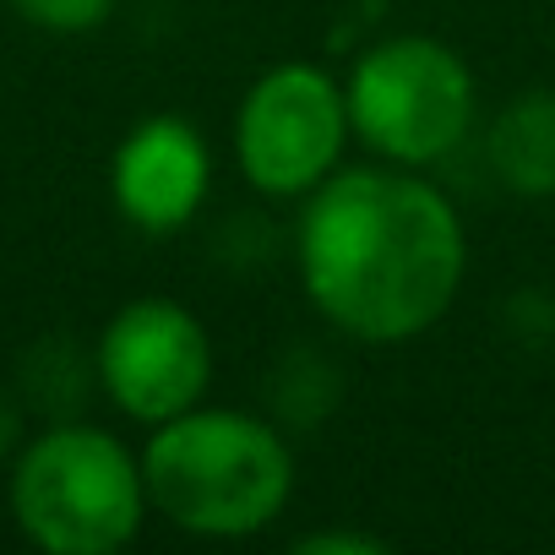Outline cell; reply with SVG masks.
<instances>
[{"label":"cell","instance_id":"6da1fadb","mask_svg":"<svg viewBox=\"0 0 555 555\" xmlns=\"http://www.w3.org/2000/svg\"><path fill=\"white\" fill-rule=\"evenodd\" d=\"M295 267L327 327L360 344L430 333L468 272V234L420 169H338L295 223Z\"/></svg>","mask_w":555,"mask_h":555},{"label":"cell","instance_id":"7a4b0ae2","mask_svg":"<svg viewBox=\"0 0 555 555\" xmlns=\"http://www.w3.org/2000/svg\"><path fill=\"white\" fill-rule=\"evenodd\" d=\"M147 506L196 539H245L284 517L295 495V452L284 430L245 414L196 403L153 425L142 447Z\"/></svg>","mask_w":555,"mask_h":555},{"label":"cell","instance_id":"3957f363","mask_svg":"<svg viewBox=\"0 0 555 555\" xmlns=\"http://www.w3.org/2000/svg\"><path fill=\"white\" fill-rule=\"evenodd\" d=\"M12 517L44 555H115L142 533V457L104 425L50 420L12 457Z\"/></svg>","mask_w":555,"mask_h":555},{"label":"cell","instance_id":"277c9868","mask_svg":"<svg viewBox=\"0 0 555 555\" xmlns=\"http://www.w3.org/2000/svg\"><path fill=\"white\" fill-rule=\"evenodd\" d=\"M344 99L354 137L398 169H430L452 158L479 115V93L463 55L425 34L371 44L349 66Z\"/></svg>","mask_w":555,"mask_h":555},{"label":"cell","instance_id":"5b68a950","mask_svg":"<svg viewBox=\"0 0 555 555\" xmlns=\"http://www.w3.org/2000/svg\"><path fill=\"white\" fill-rule=\"evenodd\" d=\"M349 137L344 82L311 61L267 66L234 109V164L250 191L272 202H306L327 175H338Z\"/></svg>","mask_w":555,"mask_h":555},{"label":"cell","instance_id":"8992f818","mask_svg":"<svg viewBox=\"0 0 555 555\" xmlns=\"http://www.w3.org/2000/svg\"><path fill=\"white\" fill-rule=\"evenodd\" d=\"M93 371H99V392L126 420L164 425L207 398L212 338L185 306L164 295H142L104 322L93 344Z\"/></svg>","mask_w":555,"mask_h":555},{"label":"cell","instance_id":"52a82bcc","mask_svg":"<svg viewBox=\"0 0 555 555\" xmlns=\"http://www.w3.org/2000/svg\"><path fill=\"white\" fill-rule=\"evenodd\" d=\"M212 191L207 137L185 115H147L126 131L109 164V196L142 234L185 229Z\"/></svg>","mask_w":555,"mask_h":555},{"label":"cell","instance_id":"ba28073f","mask_svg":"<svg viewBox=\"0 0 555 555\" xmlns=\"http://www.w3.org/2000/svg\"><path fill=\"white\" fill-rule=\"evenodd\" d=\"M490 175L512 196H555V88L517 93L485 131Z\"/></svg>","mask_w":555,"mask_h":555},{"label":"cell","instance_id":"9c48e42d","mask_svg":"<svg viewBox=\"0 0 555 555\" xmlns=\"http://www.w3.org/2000/svg\"><path fill=\"white\" fill-rule=\"evenodd\" d=\"M88 382H99L93 360H82L66 338H44L28 360H23V387L28 398L50 414V420H77L82 398H88Z\"/></svg>","mask_w":555,"mask_h":555},{"label":"cell","instance_id":"30bf717a","mask_svg":"<svg viewBox=\"0 0 555 555\" xmlns=\"http://www.w3.org/2000/svg\"><path fill=\"white\" fill-rule=\"evenodd\" d=\"M7 7L39 28V34H55V39H77V34H93L115 17V0H7Z\"/></svg>","mask_w":555,"mask_h":555},{"label":"cell","instance_id":"8fae6325","mask_svg":"<svg viewBox=\"0 0 555 555\" xmlns=\"http://www.w3.org/2000/svg\"><path fill=\"white\" fill-rule=\"evenodd\" d=\"M300 555H387L392 544L382 533H349V528H317L295 539Z\"/></svg>","mask_w":555,"mask_h":555},{"label":"cell","instance_id":"7c38bea8","mask_svg":"<svg viewBox=\"0 0 555 555\" xmlns=\"http://www.w3.org/2000/svg\"><path fill=\"white\" fill-rule=\"evenodd\" d=\"M17 447H23V414L7 392H0V463H12Z\"/></svg>","mask_w":555,"mask_h":555}]
</instances>
